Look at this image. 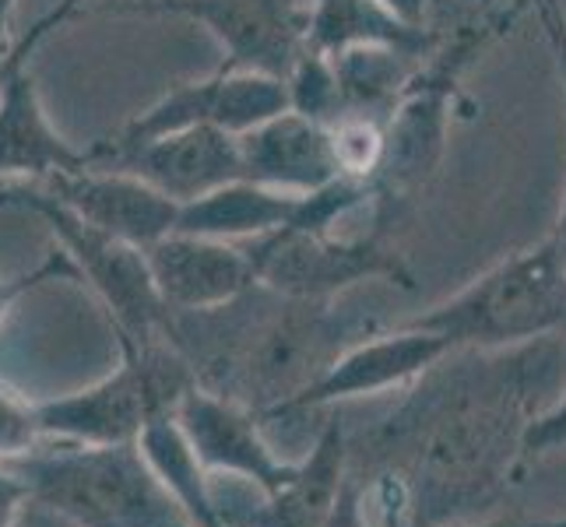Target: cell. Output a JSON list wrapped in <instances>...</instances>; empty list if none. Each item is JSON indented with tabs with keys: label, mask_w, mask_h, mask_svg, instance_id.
I'll use <instances>...</instances> for the list:
<instances>
[{
	"label": "cell",
	"mask_w": 566,
	"mask_h": 527,
	"mask_svg": "<svg viewBox=\"0 0 566 527\" xmlns=\"http://www.w3.org/2000/svg\"><path fill=\"white\" fill-rule=\"evenodd\" d=\"M39 187L53 193L64 208H71L77 219L138 250L177 229L180 204L120 166L92 162L74 172H56Z\"/></svg>",
	"instance_id": "cell-10"
},
{
	"label": "cell",
	"mask_w": 566,
	"mask_h": 527,
	"mask_svg": "<svg viewBox=\"0 0 566 527\" xmlns=\"http://www.w3.org/2000/svg\"><path fill=\"white\" fill-rule=\"evenodd\" d=\"M46 443L39 425V401H29L22 390L0 380V464L35 454Z\"/></svg>",
	"instance_id": "cell-17"
},
{
	"label": "cell",
	"mask_w": 566,
	"mask_h": 527,
	"mask_svg": "<svg viewBox=\"0 0 566 527\" xmlns=\"http://www.w3.org/2000/svg\"><path fill=\"white\" fill-rule=\"evenodd\" d=\"M306 46L335 56L356 46H387L412 56H429L433 35L408 25L380 0H310Z\"/></svg>",
	"instance_id": "cell-16"
},
{
	"label": "cell",
	"mask_w": 566,
	"mask_h": 527,
	"mask_svg": "<svg viewBox=\"0 0 566 527\" xmlns=\"http://www.w3.org/2000/svg\"><path fill=\"white\" fill-rule=\"evenodd\" d=\"M300 193H282L250 180H232L219 190L205 193L198 201H187L177 211V229L193 236L250 243L261 240L296 219Z\"/></svg>",
	"instance_id": "cell-15"
},
{
	"label": "cell",
	"mask_w": 566,
	"mask_h": 527,
	"mask_svg": "<svg viewBox=\"0 0 566 527\" xmlns=\"http://www.w3.org/2000/svg\"><path fill=\"white\" fill-rule=\"evenodd\" d=\"M0 204L32 214L53 232L61 250L77 267V278H85L109 309L116 338H130L138 345L169 341L172 309L155 292L145 250L77 219L71 208H64L39 183H0Z\"/></svg>",
	"instance_id": "cell-3"
},
{
	"label": "cell",
	"mask_w": 566,
	"mask_h": 527,
	"mask_svg": "<svg viewBox=\"0 0 566 527\" xmlns=\"http://www.w3.org/2000/svg\"><path fill=\"white\" fill-rule=\"evenodd\" d=\"M109 11L190 18L222 46L226 67L264 71L282 82L306 50L310 0H120Z\"/></svg>",
	"instance_id": "cell-6"
},
{
	"label": "cell",
	"mask_w": 566,
	"mask_h": 527,
	"mask_svg": "<svg viewBox=\"0 0 566 527\" xmlns=\"http://www.w3.org/2000/svg\"><path fill=\"white\" fill-rule=\"evenodd\" d=\"M46 282H82L77 278V267L71 264V257L64 250H53L39 261L32 271H18V275H0V324L14 309L18 299H25L29 292H35Z\"/></svg>",
	"instance_id": "cell-19"
},
{
	"label": "cell",
	"mask_w": 566,
	"mask_h": 527,
	"mask_svg": "<svg viewBox=\"0 0 566 527\" xmlns=\"http://www.w3.org/2000/svg\"><path fill=\"white\" fill-rule=\"evenodd\" d=\"M177 425L190 446L193 461L205 475H237L253 482L264 496L279 493L296 475V464L275 454V446L264 440L261 415L247 404L211 394L193 383L177 404Z\"/></svg>",
	"instance_id": "cell-7"
},
{
	"label": "cell",
	"mask_w": 566,
	"mask_h": 527,
	"mask_svg": "<svg viewBox=\"0 0 566 527\" xmlns=\"http://www.w3.org/2000/svg\"><path fill=\"white\" fill-rule=\"evenodd\" d=\"M482 4H493V0H482Z\"/></svg>",
	"instance_id": "cell-25"
},
{
	"label": "cell",
	"mask_w": 566,
	"mask_h": 527,
	"mask_svg": "<svg viewBox=\"0 0 566 527\" xmlns=\"http://www.w3.org/2000/svg\"><path fill=\"white\" fill-rule=\"evenodd\" d=\"M243 180L282 193H310L342 180V166L331 141V124L296 109H282L271 120L240 134Z\"/></svg>",
	"instance_id": "cell-13"
},
{
	"label": "cell",
	"mask_w": 566,
	"mask_h": 527,
	"mask_svg": "<svg viewBox=\"0 0 566 527\" xmlns=\"http://www.w3.org/2000/svg\"><path fill=\"white\" fill-rule=\"evenodd\" d=\"M447 527H566V517H485L475 524H447Z\"/></svg>",
	"instance_id": "cell-22"
},
{
	"label": "cell",
	"mask_w": 566,
	"mask_h": 527,
	"mask_svg": "<svg viewBox=\"0 0 566 527\" xmlns=\"http://www.w3.org/2000/svg\"><path fill=\"white\" fill-rule=\"evenodd\" d=\"M528 4L538 11V18H545V14H549L553 11V0H528Z\"/></svg>",
	"instance_id": "cell-24"
},
{
	"label": "cell",
	"mask_w": 566,
	"mask_h": 527,
	"mask_svg": "<svg viewBox=\"0 0 566 527\" xmlns=\"http://www.w3.org/2000/svg\"><path fill=\"white\" fill-rule=\"evenodd\" d=\"M82 166H92L88 148L56 130L29 61H18L0 82V183H43Z\"/></svg>",
	"instance_id": "cell-12"
},
{
	"label": "cell",
	"mask_w": 566,
	"mask_h": 527,
	"mask_svg": "<svg viewBox=\"0 0 566 527\" xmlns=\"http://www.w3.org/2000/svg\"><path fill=\"white\" fill-rule=\"evenodd\" d=\"M348 472V436L338 419L324 425L310 451L279 493L261 506H222L229 527H324Z\"/></svg>",
	"instance_id": "cell-14"
},
{
	"label": "cell",
	"mask_w": 566,
	"mask_h": 527,
	"mask_svg": "<svg viewBox=\"0 0 566 527\" xmlns=\"http://www.w3.org/2000/svg\"><path fill=\"white\" fill-rule=\"evenodd\" d=\"M145 264L159 299L172 314H205L237 303L258 285L247 243L166 232L145 246Z\"/></svg>",
	"instance_id": "cell-9"
},
{
	"label": "cell",
	"mask_w": 566,
	"mask_h": 527,
	"mask_svg": "<svg viewBox=\"0 0 566 527\" xmlns=\"http://www.w3.org/2000/svg\"><path fill=\"white\" fill-rule=\"evenodd\" d=\"M120 366L92 387L39 401V425L46 440L82 446L138 443L155 419L177 415V404L198 383L172 341L138 345L120 338Z\"/></svg>",
	"instance_id": "cell-2"
},
{
	"label": "cell",
	"mask_w": 566,
	"mask_h": 527,
	"mask_svg": "<svg viewBox=\"0 0 566 527\" xmlns=\"http://www.w3.org/2000/svg\"><path fill=\"white\" fill-rule=\"evenodd\" d=\"M324 527H369L366 514H363V499H359V482L353 478V472H345L338 499H335V506H331Z\"/></svg>",
	"instance_id": "cell-20"
},
{
	"label": "cell",
	"mask_w": 566,
	"mask_h": 527,
	"mask_svg": "<svg viewBox=\"0 0 566 527\" xmlns=\"http://www.w3.org/2000/svg\"><path fill=\"white\" fill-rule=\"evenodd\" d=\"M447 348L437 335L408 324H395L380 335H369L363 341L345 345L335 359L327 362L324 373L306 383L279 415L289 412H314L348 398L384 394V390H401L416 383L429 366L447 356Z\"/></svg>",
	"instance_id": "cell-8"
},
{
	"label": "cell",
	"mask_w": 566,
	"mask_h": 527,
	"mask_svg": "<svg viewBox=\"0 0 566 527\" xmlns=\"http://www.w3.org/2000/svg\"><path fill=\"white\" fill-rule=\"evenodd\" d=\"M282 109H289V92L282 77L219 64L208 77L169 88L163 99H155L148 109L130 116L113 138L92 145L88 155L92 162H106L116 151L184 127H219L240 138V134L271 120Z\"/></svg>",
	"instance_id": "cell-5"
},
{
	"label": "cell",
	"mask_w": 566,
	"mask_h": 527,
	"mask_svg": "<svg viewBox=\"0 0 566 527\" xmlns=\"http://www.w3.org/2000/svg\"><path fill=\"white\" fill-rule=\"evenodd\" d=\"M380 4H387V8L395 11L398 18H405L408 25H419V29H426L429 0H380Z\"/></svg>",
	"instance_id": "cell-23"
},
{
	"label": "cell",
	"mask_w": 566,
	"mask_h": 527,
	"mask_svg": "<svg viewBox=\"0 0 566 527\" xmlns=\"http://www.w3.org/2000/svg\"><path fill=\"white\" fill-rule=\"evenodd\" d=\"M25 503H32V489L11 467L0 464V527H14L25 510Z\"/></svg>",
	"instance_id": "cell-21"
},
{
	"label": "cell",
	"mask_w": 566,
	"mask_h": 527,
	"mask_svg": "<svg viewBox=\"0 0 566 527\" xmlns=\"http://www.w3.org/2000/svg\"><path fill=\"white\" fill-rule=\"evenodd\" d=\"M437 335L447 348L506 351L566 330V257L553 232L503 257L451 299L401 320Z\"/></svg>",
	"instance_id": "cell-1"
},
{
	"label": "cell",
	"mask_w": 566,
	"mask_h": 527,
	"mask_svg": "<svg viewBox=\"0 0 566 527\" xmlns=\"http://www.w3.org/2000/svg\"><path fill=\"white\" fill-rule=\"evenodd\" d=\"M99 166H120L145 183L163 190L177 204L198 201L232 180H243V159L237 134L219 127H184L134 148L116 151Z\"/></svg>",
	"instance_id": "cell-11"
},
{
	"label": "cell",
	"mask_w": 566,
	"mask_h": 527,
	"mask_svg": "<svg viewBox=\"0 0 566 527\" xmlns=\"http://www.w3.org/2000/svg\"><path fill=\"white\" fill-rule=\"evenodd\" d=\"M250 261L258 285L285 299L303 303H335L345 288L369 278L395 282L412 292V271L401 253L380 236L345 240L335 229H275L261 240H250Z\"/></svg>",
	"instance_id": "cell-4"
},
{
	"label": "cell",
	"mask_w": 566,
	"mask_h": 527,
	"mask_svg": "<svg viewBox=\"0 0 566 527\" xmlns=\"http://www.w3.org/2000/svg\"><path fill=\"white\" fill-rule=\"evenodd\" d=\"M566 335V330H563ZM566 446V390L563 398L545 408L542 415H532L521 429V440H517V457H514V475L521 478L535 461H542L545 454H556Z\"/></svg>",
	"instance_id": "cell-18"
}]
</instances>
